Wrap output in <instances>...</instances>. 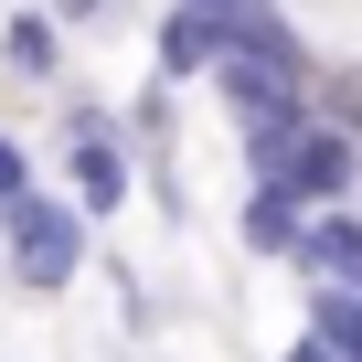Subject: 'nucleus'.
Instances as JSON below:
<instances>
[{
    "label": "nucleus",
    "instance_id": "f257e3e1",
    "mask_svg": "<svg viewBox=\"0 0 362 362\" xmlns=\"http://www.w3.org/2000/svg\"><path fill=\"white\" fill-rule=\"evenodd\" d=\"M86 224H96V214H86L75 192H43V181H33L22 203H0L11 277H22V288H43V298H54V288H75V277H86Z\"/></svg>",
    "mask_w": 362,
    "mask_h": 362
},
{
    "label": "nucleus",
    "instance_id": "f03ea898",
    "mask_svg": "<svg viewBox=\"0 0 362 362\" xmlns=\"http://www.w3.org/2000/svg\"><path fill=\"white\" fill-rule=\"evenodd\" d=\"M351 181H362V139L330 128V117H309L298 149H288V192H298L309 214H330V203H351Z\"/></svg>",
    "mask_w": 362,
    "mask_h": 362
},
{
    "label": "nucleus",
    "instance_id": "7ed1b4c3",
    "mask_svg": "<svg viewBox=\"0 0 362 362\" xmlns=\"http://www.w3.org/2000/svg\"><path fill=\"white\" fill-rule=\"evenodd\" d=\"M64 181H75V203H86V214H117V203H128V149L107 139V117H96V107H75V149H64Z\"/></svg>",
    "mask_w": 362,
    "mask_h": 362
},
{
    "label": "nucleus",
    "instance_id": "20e7f679",
    "mask_svg": "<svg viewBox=\"0 0 362 362\" xmlns=\"http://www.w3.org/2000/svg\"><path fill=\"white\" fill-rule=\"evenodd\" d=\"M309 203L288 192V181H256V192H245V256H267V267H298L309 256Z\"/></svg>",
    "mask_w": 362,
    "mask_h": 362
},
{
    "label": "nucleus",
    "instance_id": "39448f33",
    "mask_svg": "<svg viewBox=\"0 0 362 362\" xmlns=\"http://www.w3.org/2000/svg\"><path fill=\"white\" fill-rule=\"evenodd\" d=\"M0 64H11L22 86H54L64 75V22L54 11H11V22H0Z\"/></svg>",
    "mask_w": 362,
    "mask_h": 362
},
{
    "label": "nucleus",
    "instance_id": "423d86ee",
    "mask_svg": "<svg viewBox=\"0 0 362 362\" xmlns=\"http://www.w3.org/2000/svg\"><path fill=\"white\" fill-rule=\"evenodd\" d=\"M309 277H330V288H362V214L351 203H330L320 224H309V256H298Z\"/></svg>",
    "mask_w": 362,
    "mask_h": 362
},
{
    "label": "nucleus",
    "instance_id": "0eeeda50",
    "mask_svg": "<svg viewBox=\"0 0 362 362\" xmlns=\"http://www.w3.org/2000/svg\"><path fill=\"white\" fill-rule=\"evenodd\" d=\"M160 75H214V11L181 0V11L160 22Z\"/></svg>",
    "mask_w": 362,
    "mask_h": 362
},
{
    "label": "nucleus",
    "instance_id": "6e6552de",
    "mask_svg": "<svg viewBox=\"0 0 362 362\" xmlns=\"http://www.w3.org/2000/svg\"><path fill=\"white\" fill-rule=\"evenodd\" d=\"M22 192H33V149H22V139H0V203H22Z\"/></svg>",
    "mask_w": 362,
    "mask_h": 362
},
{
    "label": "nucleus",
    "instance_id": "1a4fd4ad",
    "mask_svg": "<svg viewBox=\"0 0 362 362\" xmlns=\"http://www.w3.org/2000/svg\"><path fill=\"white\" fill-rule=\"evenodd\" d=\"M277 362H341V341H320V330H298V341H288Z\"/></svg>",
    "mask_w": 362,
    "mask_h": 362
},
{
    "label": "nucleus",
    "instance_id": "9d476101",
    "mask_svg": "<svg viewBox=\"0 0 362 362\" xmlns=\"http://www.w3.org/2000/svg\"><path fill=\"white\" fill-rule=\"evenodd\" d=\"M117 0H54V22H107Z\"/></svg>",
    "mask_w": 362,
    "mask_h": 362
}]
</instances>
